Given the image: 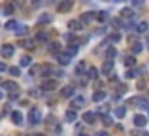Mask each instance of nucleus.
Here are the masks:
<instances>
[{
    "mask_svg": "<svg viewBox=\"0 0 149 136\" xmlns=\"http://www.w3.org/2000/svg\"><path fill=\"white\" fill-rule=\"evenodd\" d=\"M26 119H29V125H40V123L42 121H44V117H42V112H40V108H36V106H32V108H30V110H29V117H26Z\"/></svg>",
    "mask_w": 149,
    "mask_h": 136,
    "instance_id": "1",
    "label": "nucleus"
},
{
    "mask_svg": "<svg viewBox=\"0 0 149 136\" xmlns=\"http://www.w3.org/2000/svg\"><path fill=\"white\" fill-rule=\"evenodd\" d=\"M45 127H47V130H51V133H61V125H58V121L55 119V115H47V117L44 119Z\"/></svg>",
    "mask_w": 149,
    "mask_h": 136,
    "instance_id": "2",
    "label": "nucleus"
},
{
    "mask_svg": "<svg viewBox=\"0 0 149 136\" xmlns=\"http://www.w3.org/2000/svg\"><path fill=\"white\" fill-rule=\"evenodd\" d=\"M72 8H74V0H58V4H57L58 13H66V11H70Z\"/></svg>",
    "mask_w": 149,
    "mask_h": 136,
    "instance_id": "3",
    "label": "nucleus"
},
{
    "mask_svg": "<svg viewBox=\"0 0 149 136\" xmlns=\"http://www.w3.org/2000/svg\"><path fill=\"white\" fill-rule=\"evenodd\" d=\"M57 87H58L57 80H44V81H42V91H44V93H51V91H55Z\"/></svg>",
    "mask_w": 149,
    "mask_h": 136,
    "instance_id": "4",
    "label": "nucleus"
},
{
    "mask_svg": "<svg viewBox=\"0 0 149 136\" xmlns=\"http://www.w3.org/2000/svg\"><path fill=\"white\" fill-rule=\"evenodd\" d=\"M13 53H15V47L11 44H4L2 47H0V55H2L4 59H11V57H13Z\"/></svg>",
    "mask_w": 149,
    "mask_h": 136,
    "instance_id": "5",
    "label": "nucleus"
},
{
    "mask_svg": "<svg viewBox=\"0 0 149 136\" xmlns=\"http://www.w3.org/2000/svg\"><path fill=\"white\" fill-rule=\"evenodd\" d=\"M10 119H11V123H13V125H17V127H21L23 121H25V117H23V114H21L19 110H11Z\"/></svg>",
    "mask_w": 149,
    "mask_h": 136,
    "instance_id": "6",
    "label": "nucleus"
},
{
    "mask_svg": "<svg viewBox=\"0 0 149 136\" xmlns=\"http://www.w3.org/2000/svg\"><path fill=\"white\" fill-rule=\"evenodd\" d=\"M132 123H134V127H138V129H143V127L147 125V117L142 114H136L134 117H132Z\"/></svg>",
    "mask_w": 149,
    "mask_h": 136,
    "instance_id": "7",
    "label": "nucleus"
},
{
    "mask_svg": "<svg viewBox=\"0 0 149 136\" xmlns=\"http://www.w3.org/2000/svg\"><path fill=\"white\" fill-rule=\"evenodd\" d=\"M83 106H85L83 96H72V102H70V108H72V110H81Z\"/></svg>",
    "mask_w": 149,
    "mask_h": 136,
    "instance_id": "8",
    "label": "nucleus"
},
{
    "mask_svg": "<svg viewBox=\"0 0 149 136\" xmlns=\"http://www.w3.org/2000/svg\"><path fill=\"white\" fill-rule=\"evenodd\" d=\"M57 61H58V64L66 66V64H70V61H72V55H68V53H62V51H58V53H57Z\"/></svg>",
    "mask_w": 149,
    "mask_h": 136,
    "instance_id": "9",
    "label": "nucleus"
},
{
    "mask_svg": "<svg viewBox=\"0 0 149 136\" xmlns=\"http://www.w3.org/2000/svg\"><path fill=\"white\" fill-rule=\"evenodd\" d=\"M2 89H6L8 93H13V91H19V85L13 80H8V81H2Z\"/></svg>",
    "mask_w": 149,
    "mask_h": 136,
    "instance_id": "10",
    "label": "nucleus"
},
{
    "mask_svg": "<svg viewBox=\"0 0 149 136\" xmlns=\"http://www.w3.org/2000/svg\"><path fill=\"white\" fill-rule=\"evenodd\" d=\"M74 95H76V89H74L72 85H66V87L61 89V96L62 98H72Z\"/></svg>",
    "mask_w": 149,
    "mask_h": 136,
    "instance_id": "11",
    "label": "nucleus"
},
{
    "mask_svg": "<svg viewBox=\"0 0 149 136\" xmlns=\"http://www.w3.org/2000/svg\"><path fill=\"white\" fill-rule=\"evenodd\" d=\"M111 70H113V61L106 59L104 64H102V72H104V76H109V74H111Z\"/></svg>",
    "mask_w": 149,
    "mask_h": 136,
    "instance_id": "12",
    "label": "nucleus"
},
{
    "mask_svg": "<svg viewBox=\"0 0 149 136\" xmlns=\"http://www.w3.org/2000/svg\"><path fill=\"white\" fill-rule=\"evenodd\" d=\"M64 119L68 123H74V121H77V114H76V110H72V108H70V110H66V114H64Z\"/></svg>",
    "mask_w": 149,
    "mask_h": 136,
    "instance_id": "13",
    "label": "nucleus"
},
{
    "mask_svg": "<svg viewBox=\"0 0 149 136\" xmlns=\"http://www.w3.org/2000/svg\"><path fill=\"white\" fill-rule=\"evenodd\" d=\"M95 121H96V114H93V112H85V114H83V123L93 125Z\"/></svg>",
    "mask_w": 149,
    "mask_h": 136,
    "instance_id": "14",
    "label": "nucleus"
},
{
    "mask_svg": "<svg viewBox=\"0 0 149 136\" xmlns=\"http://www.w3.org/2000/svg\"><path fill=\"white\" fill-rule=\"evenodd\" d=\"M95 17H96V13H93V11H85V13L81 15V19H79V21H81V23L85 25V23H91L93 19H95Z\"/></svg>",
    "mask_w": 149,
    "mask_h": 136,
    "instance_id": "15",
    "label": "nucleus"
},
{
    "mask_svg": "<svg viewBox=\"0 0 149 136\" xmlns=\"http://www.w3.org/2000/svg\"><path fill=\"white\" fill-rule=\"evenodd\" d=\"M85 72H87V74H85V76H87V77H89V80H91V81H95L96 77H98V76H96V74H98V70H96L95 66H89L87 70H85Z\"/></svg>",
    "mask_w": 149,
    "mask_h": 136,
    "instance_id": "16",
    "label": "nucleus"
},
{
    "mask_svg": "<svg viewBox=\"0 0 149 136\" xmlns=\"http://www.w3.org/2000/svg\"><path fill=\"white\" fill-rule=\"evenodd\" d=\"M147 29H149V23L147 21H140L138 25H136V32H140V34L147 32Z\"/></svg>",
    "mask_w": 149,
    "mask_h": 136,
    "instance_id": "17",
    "label": "nucleus"
},
{
    "mask_svg": "<svg viewBox=\"0 0 149 136\" xmlns=\"http://www.w3.org/2000/svg\"><path fill=\"white\" fill-rule=\"evenodd\" d=\"M81 27H83V23L77 21V19H72V21H68V29H72V30H81Z\"/></svg>",
    "mask_w": 149,
    "mask_h": 136,
    "instance_id": "18",
    "label": "nucleus"
},
{
    "mask_svg": "<svg viewBox=\"0 0 149 136\" xmlns=\"http://www.w3.org/2000/svg\"><path fill=\"white\" fill-rule=\"evenodd\" d=\"M36 42H38V44H47V42H49V34L47 32H38Z\"/></svg>",
    "mask_w": 149,
    "mask_h": 136,
    "instance_id": "19",
    "label": "nucleus"
},
{
    "mask_svg": "<svg viewBox=\"0 0 149 136\" xmlns=\"http://www.w3.org/2000/svg\"><path fill=\"white\" fill-rule=\"evenodd\" d=\"M136 108H142V110H149V100L143 98V96H138V106Z\"/></svg>",
    "mask_w": 149,
    "mask_h": 136,
    "instance_id": "20",
    "label": "nucleus"
},
{
    "mask_svg": "<svg viewBox=\"0 0 149 136\" xmlns=\"http://www.w3.org/2000/svg\"><path fill=\"white\" fill-rule=\"evenodd\" d=\"M19 45H21V47H25V49H30V51H32V49L36 47L32 40H21V42H19Z\"/></svg>",
    "mask_w": 149,
    "mask_h": 136,
    "instance_id": "21",
    "label": "nucleus"
},
{
    "mask_svg": "<svg viewBox=\"0 0 149 136\" xmlns=\"http://www.w3.org/2000/svg\"><path fill=\"white\" fill-rule=\"evenodd\" d=\"M13 32L17 34V36H25V34L29 32V27H25V25H17V29H15Z\"/></svg>",
    "mask_w": 149,
    "mask_h": 136,
    "instance_id": "22",
    "label": "nucleus"
},
{
    "mask_svg": "<svg viewBox=\"0 0 149 136\" xmlns=\"http://www.w3.org/2000/svg\"><path fill=\"white\" fill-rule=\"evenodd\" d=\"M142 49H143V47H142V44H140V42H132V44H130V51L134 53V55H138Z\"/></svg>",
    "mask_w": 149,
    "mask_h": 136,
    "instance_id": "23",
    "label": "nucleus"
},
{
    "mask_svg": "<svg viewBox=\"0 0 149 136\" xmlns=\"http://www.w3.org/2000/svg\"><path fill=\"white\" fill-rule=\"evenodd\" d=\"M85 70H87V63H85V61H81V63L76 66V76H81Z\"/></svg>",
    "mask_w": 149,
    "mask_h": 136,
    "instance_id": "24",
    "label": "nucleus"
},
{
    "mask_svg": "<svg viewBox=\"0 0 149 136\" xmlns=\"http://www.w3.org/2000/svg\"><path fill=\"white\" fill-rule=\"evenodd\" d=\"M104 98H106V91H96L95 95H93V100H95V102H102Z\"/></svg>",
    "mask_w": 149,
    "mask_h": 136,
    "instance_id": "25",
    "label": "nucleus"
},
{
    "mask_svg": "<svg viewBox=\"0 0 149 136\" xmlns=\"http://www.w3.org/2000/svg\"><path fill=\"white\" fill-rule=\"evenodd\" d=\"M121 17H123V19H132V17H134V11H132L130 8H125V10L121 11Z\"/></svg>",
    "mask_w": 149,
    "mask_h": 136,
    "instance_id": "26",
    "label": "nucleus"
},
{
    "mask_svg": "<svg viewBox=\"0 0 149 136\" xmlns=\"http://www.w3.org/2000/svg\"><path fill=\"white\" fill-rule=\"evenodd\" d=\"M125 114H127V106H117V108H115V115H117L119 119H123Z\"/></svg>",
    "mask_w": 149,
    "mask_h": 136,
    "instance_id": "27",
    "label": "nucleus"
},
{
    "mask_svg": "<svg viewBox=\"0 0 149 136\" xmlns=\"http://www.w3.org/2000/svg\"><path fill=\"white\" fill-rule=\"evenodd\" d=\"M95 19H98L100 23H106V21L109 19V13H108V11H100V13H96V17H95Z\"/></svg>",
    "mask_w": 149,
    "mask_h": 136,
    "instance_id": "28",
    "label": "nucleus"
},
{
    "mask_svg": "<svg viewBox=\"0 0 149 136\" xmlns=\"http://www.w3.org/2000/svg\"><path fill=\"white\" fill-rule=\"evenodd\" d=\"M49 51L57 55V53L61 51V44H58V42H51V44H49Z\"/></svg>",
    "mask_w": 149,
    "mask_h": 136,
    "instance_id": "29",
    "label": "nucleus"
},
{
    "mask_svg": "<svg viewBox=\"0 0 149 136\" xmlns=\"http://www.w3.org/2000/svg\"><path fill=\"white\" fill-rule=\"evenodd\" d=\"M17 25H19V23L15 21V19H10V21L6 23V30H11V32H13V30L17 29Z\"/></svg>",
    "mask_w": 149,
    "mask_h": 136,
    "instance_id": "30",
    "label": "nucleus"
},
{
    "mask_svg": "<svg viewBox=\"0 0 149 136\" xmlns=\"http://www.w3.org/2000/svg\"><path fill=\"white\" fill-rule=\"evenodd\" d=\"M32 64V57L30 55H23L21 57V66H30Z\"/></svg>",
    "mask_w": 149,
    "mask_h": 136,
    "instance_id": "31",
    "label": "nucleus"
},
{
    "mask_svg": "<svg viewBox=\"0 0 149 136\" xmlns=\"http://www.w3.org/2000/svg\"><path fill=\"white\" fill-rule=\"evenodd\" d=\"M125 93H127V85H117V89H115V96H117V98L123 96Z\"/></svg>",
    "mask_w": 149,
    "mask_h": 136,
    "instance_id": "32",
    "label": "nucleus"
},
{
    "mask_svg": "<svg viewBox=\"0 0 149 136\" xmlns=\"http://www.w3.org/2000/svg\"><path fill=\"white\" fill-rule=\"evenodd\" d=\"M115 55H117V49L115 47H109L108 51H106V59H109V61L115 59Z\"/></svg>",
    "mask_w": 149,
    "mask_h": 136,
    "instance_id": "33",
    "label": "nucleus"
},
{
    "mask_svg": "<svg viewBox=\"0 0 149 136\" xmlns=\"http://www.w3.org/2000/svg\"><path fill=\"white\" fill-rule=\"evenodd\" d=\"M102 125H104V127H111L113 125V119L109 117V115H102Z\"/></svg>",
    "mask_w": 149,
    "mask_h": 136,
    "instance_id": "34",
    "label": "nucleus"
},
{
    "mask_svg": "<svg viewBox=\"0 0 149 136\" xmlns=\"http://www.w3.org/2000/svg\"><path fill=\"white\" fill-rule=\"evenodd\" d=\"M13 11H15L13 4H6V6H4V13L6 15H13Z\"/></svg>",
    "mask_w": 149,
    "mask_h": 136,
    "instance_id": "35",
    "label": "nucleus"
},
{
    "mask_svg": "<svg viewBox=\"0 0 149 136\" xmlns=\"http://www.w3.org/2000/svg\"><path fill=\"white\" fill-rule=\"evenodd\" d=\"M29 96H32V98H40V96H42L40 89H29Z\"/></svg>",
    "mask_w": 149,
    "mask_h": 136,
    "instance_id": "36",
    "label": "nucleus"
},
{
    "mask_svg": "<svg viewBox=\"0 0 149 136\" xmlns=\"http://www.w3.org/2000/svg\"><path fill=\"white\" fill-rule=\"evenodd\" d=\"M125 64H127V66H128V68H130V66H134V64H136V57H132V55H128V57H127V59H125Z\"/></svg>",
    "mask_w": 149,
    "mask_h": 136,
    "instance_id": "37",
    "label": "nucleus"
},
{
    "mask_svg": "<svg viewBox=\"0 0 149 136\" xmlns=\"http://www.w3.org/2000/svg\"><path fill=\"white\" fill-rule=\"evenodd\" d=\"M125 106H132V108H136V106H138V96H132V98H128Z\"/></svg>",
    "mask_w": 149,
    "mask_h": 136,
    "instance_id": "38",
    "label": "nucleus"
},
{
    "mask_svg": "<svg viewBox=\"0 0 149 136\" xmlns=\"http://www.w3.org/2000/svg\"><path fill=\"white\" fill-rule=\"evenodd\" d=\"M10 74H11L13 77L21 76V68H19V66H11V68H10Z\"/></svg>",
    "mask_w": 149,
    "mask_h": 136,
    "instance_id": "39",
    "label": "nucleus"
},
{
    "mask_svg": "<svg viewBox=\"0 0 149 136\" xmlns=\"http://www.w3.org/2000/svg\"><path fill=\"white\" fill-rule=\"evenodd\" d=\"M108 40L115 44V42H119V40H121V34H119V32H113V34H109V38H108Z\"/></svg>",
    "mask_w": 149,
    "mask_h": 136,
    "instance_id": "40",
    "label": "nucleus"
},
{
    "mask_svg": "<svg viewBox=\"0 0 149 136\" xmlns=\"http://www.w3.org/2000/svg\"><path fill=\"white\" fill-rule=\"evenodd\" d=\"M77 49H79V47H77L76 44H70V47H68V51H66V53H68V55H76Z\"/></svg>",
    "mask_w": 149,
    "mask_h": 136,
    "instance_id": "41",
    "label": "nucleus"
},
{
    "mask_svg": "<svg viewBox=\"0 0 149 136\" xmlns=\"http://www.w3.org/2000/svg\"><path fill=\"white\" fill-rule=\"evenodd\" d=\"M38 23H51V15H47V13H44L40 19H38Z\"/></svg>",
    "mask_w": 149,
    "mask_h": 136,
    "instance_id": "42",
    "label": "nucleus"
},
{
    "mask_svg": "<svg viewBox=\"0 0 149 136\" xmlns=\"http://www.w3.org/2000/svg\"><path fill=\"white\" fill-rule=\"evenodd\" d=\"M125 77H128V80H132V77H136V70H130V68H128L127 72H125Z\"/></svg>",
    "mask_w": 149,
    "mask_h": 136,
    "instance_id": "43",
    "label": "nucleus"
},
{
    "mask_svg": "<svg viewBox=\"0 0 149 136\" xmlns=\"http://www.w3.org/2000/svg\"><path fill=\"white\" fill-rule=\"evenodd\" d=\"M10 98H11V100H17V98H19V91H13V93H10Z\"/></svg>",
    "mask_w": 149,
    "mask_h": 136,
    "instance_id": "44",
    "label": "nucleus"
},
{
    "mask_svg": "<svg viewBox=\"0 0 149 136\" xmlns=\"http://www.w3.org/2000/svg\"><path fill=\"white\" fill-rule=\"evenodd\" d=\"M6 70H8V66L2 63V61H0V72H6Z\"/></svg>",
    "mask_w": 149,
    "mask_h": 136,
    "instance_id": "45",
    "label": "nucleus"
},
{
    "mask_svg": "<svg viewBox=\"0 0 149 136\" xmlns=\"http://www.w3.org/2000/svg\"><path fill=\"white\" fill-rule=\"evenodd\" d=\"M95 136H109L108 133H106V130H98V133H96Z\"/></svg>",
    "mask_w": 149,
    "mask_h": 136,
    "instance_id": "46",
    "label": "nucleus"
},
{
    "mask_svg": "<svg viewBox=\"0 0 149 136\" xmlns=\"http://www.w3.org/2000/svg\"><path fill=\"white\" fill-rule=\"evenodd\" d=\"M100 112H102V114H106V112H108V106H106V104H104V106H100Z\"/></svg>",
    "mask_w": 149,
    "mask_h": 136,
    "instance_id": "47",
    "label": "nucleus"
},
{
    "mask_svg": "<svg viewBox=\"0 0 149 136\" xmlns=\"http://www.w3.org/2000/svg\"><path fill=\"white\" fill-rule=\"evenodd\" d=\"M42 4V0H32V6H40Z\"/></svg>",
    "mask_w": 149,
    "mask_h": 136,
    "instance_id": "48",
    "label": "nucleus"
},
{
    "mask_svg": "<svg viewBox=\"0 0 149 136\" xmlns=\"http://www.w3.org/2000/svg\"><path fill=\"white\" fill-rule=\"evenodd\" d=\"M29 136H45L44 133H32V134H29Z\"/></svg>",
    "mask_w": 149,
    "mask_h": 136,
    "instance_id": "49",
    "label": "nucleus"
},
{
    "mask_svg": "<svg viewBox=\"0 0 149 136\" xmlns=\"http://www.w3.org/2000/svg\"><path fill=\"white\" fill-rule=\"evenodd\" d=\"M77 136H89V134H85V133H81V134H77Z\"/></svg>",
    "mask_w": 149,
    "mask_h": 136,
    "instance_id": "50",
    "label": "nucleus"
},
{
    "mask_svg": "<svg viewBox=\"0 0 149 136\" xmlns=\"http://www.w3.org/2000/svg\"><path fill=\"white\" fill-rule=\"evenodd\" d=\"M111 2H123V0H111Z\"/></svg>",
    "mask_w": 149,
    "mask_h": 136,
    "instance_id": "51",
    "label": "nucleus"
},
{
    "mask_svg": "<svg viewBox=\"0 0 149 136\" xmlns=\"http://www.w3.org/2000/svg\"><path fill=\"white\" fill-rule=\"evenodd\" d=\"M147 45H149V38H147Z\"/></svg>",
    "mask_w": 149,
    "mask_h": 136,
    "instance_id": "52",
    "label": "nucleus"
}]
</instances>
